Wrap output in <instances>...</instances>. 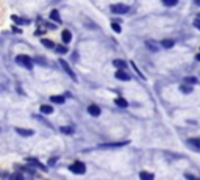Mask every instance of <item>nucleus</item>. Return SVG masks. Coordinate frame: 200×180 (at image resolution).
<instances>
[{"instance_id": "f257e3e1", "label": "nucleus", "mask_w": 200, "mask_h": 180, "mask_svg": "<svg viewBox=\"0 0 200 180\" xmlns=\"http://www.w3.org/2000/svg\"><path fill=\"white\" fill-rule=\"evenodd\" d=\"M16 63H17L19 66L28 69V71L33 69V60H31L30 56H27V55H17V56H16Z\"/></svg>"}, {"instance_id": "f03ea898", "label": "nucleus", "mask_w": 200, "mask_h": 180, "mask_svg": "<svg viewBox=\"0 0 200 180\" xmlns=\"http://www.w3.org/2000/svg\"><path fill=\"white\" fill-rule=\"evenodd\" d=\"M69 171L70 172H74V174H84L86 172V166H84V163H81V161H74L70 166H69Z\"/></svg>"}, {"instance_id": "7ed1b4c3", "label": "nucleus", "mask_w": 200, "mask_h": 180, "mask_svg": "<svg viewBox=\"0 0 200 180\" xmlns=\"http://www.w3.org/2000/svg\"><path fill=\"white\" fill-rule=\"evenodd\" d=\"M58 63H60V66H61V67L66 71V74H67V75H69V77H70L74 81H77V75H75V72L72 71V67L67 64V61H64L63 58H60V60H58Z\"/></svg>"}, {"instance_id": "20e7f679", "label": "nucleus", "mask_w": 200, "mask_h": 180, "mask_svg": "<svg viewBox=\"0 0 200 180\" xmlns=\"http://www.w3.org/2000/svg\"><path fill=\"white\" fill-rule=\"evenodd\" d=\"M130 11V7L124 5V3H116V5H111V13L114 14H125Z\"/></svg>"}, {"instance_id": "39448f33", "label": "nucleus", "mask_w": 200, "mask_h": 180, "mask_svg": "<svg viewBox=\"0 0 200 180\" xmlns=\"http://www.w3.org/2000/svg\"><path fill=\"white\" fill-rule=\"evenodd\" d=\"M128 141H119V143H110V144H102L98 146V149H117V147H124L127 146Z\"/></svg>"}, {"instance_id": "423d86ee", "label": "nucleus", "mask_w": 200, "mask_h": 180, "mask_svg": "<svg viewBox=\"0 0 200 180\" xmlns=\"http://www.w3.org/2000/svg\"><path fill=\"white\" fill-rule=\"evenodd\" d=\"M114 77H116L117 80H121V81H128V80H130V75L125 72V69H117L116 74H114Z\"/></svg>"}, {"instance_id": "0eeeda50", "label": "nucleus", "mask_w": 200, "mask_h": 180, "mask_svg": "<svg viewBox=\"0 0 200 180\" xmlns=\"http://www.w3.org/2000/svg\"><path fill=\"white\" fill-rule=\"evenodd\" d=\"M88 113H89L92 118H97V116H100L102 110H100L98 105H89V107H88Z\"/></svg>"}, {"instance_id": "6e6552de", "label": "nucleus", "mask_w": 200, "mask_h": 180, "mask_svg": "<svg viewBox=\"0 0 200 180\" xmlns=\"http://www.w3.org/2000/svg\"><path fill=\"white\" fill-rule=\"evenodd\" d=\"M27 163H30V164H33V166H35L36 169H41V171H44V172L47 171V168H45V166H44V164H42L41 161H38L36 158H27Z\"/></svg>"}, {"instance_id": "1a4fd4ad", "label": "nucleus", "mask_w": 200, "mask_h": 180, "mask_svg": "<svg viewBox=\"0 0 200 180\" xmlns=\"http://www.w3.org/2000/svg\"><path fill=\"white\" fill-rule=\"evenodd\" d=\"M61 39H63V42H64V44H69V42L72 41V33H70L69 30H63V33H61Z\"/></svg>"}, {"instance_id": "9d476101", "label": "nucleus", "mask_w": 200, "mask_h": 180, "mask_svg": "<svg viewBox=\"0 0 200 180\" xmlns=\"http://www.w3.org/2000/svg\"><path fill=\"white\" fill-rule=\"evenodd\" d=\"M16 132L19 133V135H22V136H31L35 132L33 130H30V129H21V127H17L16 129Z\"/></svg>"}, {"instance_id": "9b49d317", "label": "nucleus", "mask_w": 200, "mask_h": 180, "mask_svg": "<svg viewBox=\"0 0 200 180\" xmlns=\"http://www.w3.org/2000/svg\"><path fill=\"white\" fill-rule=\"evenodd\" d=\"M188 144L194 149H200V139L198 138H189L188 139Z\"/></svg>"}, {"instance_id": "f8f14e48", "label": "nucleus", "mask_w": 200, "mask_h": 180, "mask_svg": "<svg viewBox=\"0 0 200 180\" xmlns=\"http://www.w3.org/2000/svg\"><path fill=\"white\" fill-rule=\"evenodd\" d=\"M33 61H35V63H38L39 66H42V67H47V66H49V61H47L44 56H36Z\"/></svg>"}, {"instance_id": "ddd939ff", "label": "nucleus", "mask_w": 200, "mask_h": 180, "mask_svg": "<svg viewBox=\"0 0 200 180\" xmlns=\"http://www.w3.org/2000/svg\"><path fill=\"white\" fill-rule=\"evenodd\" d=\"M113 66L117 67V69H127V63L124 60H114L113 61Z\"/></svg>"}, {"instance_id": "4468645a", "label": "nucleus", "mask_w": 200, "mask_h": 180, "mask_svg": "<svg viewBox=\"0 0 200 180\" xmlns=\"http://www.w3.org/2000/svg\"><path fill=\"white\" fill-rule=\"evenodd\" d=\"M50 21H53V22H60L61 21V17H60V11L58 10H53L52 13H50Z\"/></svg>"}, {"instance_id": "2eb2a0df", "label": "nucleus", "mask_w": 200, "mask_h": 180, "mask_svg": "<svg viewBox=\"0 0 200 180\" xmlns=\"http://www.w3.org/2000/svg\"><path fill=\"white\" fill-rule=\"evenodd\" d=\"M114 104H116L117 107H121V108H127V107H128V102H127L125 99H122V97H117V99L114 100Z\"/></svg>"}, {"instance_id": "dca6fc26", "label": "nucleus", "mask_w": 200, "mask_h": 180, "mask_svg": "<svg viewBox=\"0 0 200 180\" xmlns=\"http://www.w3.org/2000/svg\"><path fill=\"white\" fill-rule=\"evenodd\" d=\"M41 113L42 114H52L53 113V107L52 105H41Z\"/></svg>"}, {"instance_id": "f3484780", "label": "nucleus", "mask_w": 200, "mask_h": 180, "mask_svg": "<svg viewBox=\"0 0 200 180\" xmlns=\"http://www.w3.org/2000/svg\"><path fill=\"white\" fill-rule=\"evenodd\" d=\"M180 91H181V93H184V94H191V93H192V86H191V85H188V83H184V85H181V86H180Z\"/></svg>"}, {"instance_id": "a211bd4d", "label": "nucleus", "mask_w": 200, "mask_h": 180, "mask_svg": "<svg viewBox=\"0 0 200 180\" xmlns=\"http://www.w3.org/2000/svg\"><path fill=\"white\" fill-rule=\"evenodd\" d=\"M11 19H13L16 24H19V25H27V24H30L27 19H21V17H19V16H16V14H14V16H11Z\"/></svg>"}, {"instance_id": "6ab92c4d", "label": "nucleus", "mask_w": 200, "mask_h": 180, "mask_svg": "<svg viewBox=\"0 0 200 180\" xmlns=\"http://www.w3.org/2000/svg\"><path fill=\"white\" fill-rule=\"evenodd\" d=\"M64 97L63 96H50V102L52 104H64Z\"/></svg>"}, {"instance_id": "aec40b11", "label": "nucleus", "mask_w": 200, "mask_h": 180, "mask_svg": "<svg viewBox=\"0 0 200 180\" xmlns=\"http://www.w3.org/2000/svg\"><path fill=\"white\" fill-rule=\"evenodd\" d=\"M41 42H42V46H44L45 49H55V47H56V46H55V42H53V41H50V39H42Z\"/></svg>"}, {"instance_id": "412c9836", "label": "nucleus", "mask_w": 200, "mask_h": 180, "mask_svg": "<svg viewBox=\"0 0 200 180\" xmlns=\"http://www.w3.org/2000/svg\"><path fill=\"white\" fill-rule=\"evenodd\" d=\"M161 2H163V5H164V7H169V8H172V7L178 5V0H161Z\"/></svg>"}, {"instance_id": "4be33fe9", "label": "nucleus", "mask_w": 200, "mask_h": 180, "mask_svg": "<svg viewBox=\"0 0 200 180\" xmlns=\"http://www.w3.org/2000/svg\"><path fill=\"white\" fill-rule=\"evenodd\" d=\"M174 41L172 39H164V41H161V46L164 47V49H170V47H174Z\"/></svg>"}, {"instance_id": "5701e85b", "label": "nucleus", "mask_w": 200, "mask_h": 180, "mask_svg": "<svg viewBox=\"0 0 200 180\" xmlns=\"http://www.w3.org/2000/svg\"><path fill=\"white\" fill-rule=\"evenodd\" d=\"M55 50L58 53H67V44H61V46H56Z\"/></svg>"}, {"instance_id": "b1692460", "label": "nucleus", "mask_w": 200, "mask_h": 180, "mask_svg": "<svg viewBox=\"0 0 200 180\" xmlns=\"http://www.w3.org/2000/svg\"><path fill=\"white\" fill-rule=\"evenodd\" d=\"M139 177H141L142 180H153V174H150V172H144V171L139 174Z\"/></svg>"}, {"instance_id": "393cba45", "label": "nucleus", "mask_w": 200, "mask_h": 180, "mask_svg": "<svg viewBox=\"0 0 200 180\" xmlns=\"http://www.w3.org/2000/svg\"><path fill=\"white\" fill-rule=\"evenodd\" d=\"M145 46H147V49H150V50H153V52H156V50H158V46H156V44H153V41H147V42H145Z\"/></svg>"}, {"instance_id": "a878e982", "label": "nucleus", "mask_w": 200, "mask_h": 180, "mask_svg": "<svg viewBox=\"0 0 200 180\" xmlns=\"http://www.w3.org/2000/svg\"><path fill=\"white\" fill-rule=\"evenodd\" d=\"M184 83H188V85H197V78L195 77H186L184 78Z\"/></svg>"}, {"instance_id": "bb28decb", "label": "nucleus", "mask_w": 200, "mask_h": 180, "mask_svg": "<svg viewBox=\"0 0 200 180\" xmlns=\"http://www.w3.org/2000/svg\"><path fill=\"white\" fill-rule=\"evenodd\" d=\"M111 28L116 32V33H121L122 32V28H121V25L119 24H116V22H111Z\"/></svg>"}, {"instance_id": "cd10ccee", "label": "nucleus", "mask_w": 200, "mask_h": 180, "mask_svg": "<svg viewBox=\"0 0 200 180\" xmlns=\"http://www.w3.org/2000/svg\"><path fill=\"white\" fill-rule=\"evenodd\" d=\"M60 130H61L63 133H66V135H70V133L74 132V129H72V127H61Z\"/></svg>"}, {"instance_id": "c85d7f7f", "label": "nucleus", "mask_w": 200, "mask_h": 180, "mask_svg": "<svg viewBox=\"0 0 200 180\" xmlns=\"http://www.w3.org/2000/svg\"><path fill=\"white\" fill-rule=\"evenodd\" d=\"M11 178H19V180H22V178H24V175L17 172V174H13V175H11Z\"/></svg>"}, {"instance_id": "c756f323", "label": "nucleus", "mask_w": 200, "mask_h": 180, "mask_svg": "<svg viewBox=\"0 0 200 180\" xmlns=\"http://www.w3.org/2000/svg\"><path fill=\"white\" fill-rule=\"evenodd\" d=\"M194 27H197L198 30H200V19L197 17V19H194Z\"/></svg>"}, {"instance_id": "7c9ffc66", "label": "nucleus", "mask_w": 200, "mask_h": 180, "mask_svg": "<svg viewBox=\"0 0 200 180\" xmlns=\"http://www.w3.org/2000/svg\"><path fill=\"white\" fill-rule=\"evenodd\" d=\"M56 163V158H52V160H49V166H53Z\"/></svg>"}, {"instance_id": "2f4dec72", "label": "nucleus", "mask_w": 200, "mask_h": 180, "mask_svg": "<svg viewBox=\"0 0 200 180\" xmlns=\"http://www.w3.org/2000/svg\"><path fill=\"white\" fill-rule=\"evenodd\" d=\"M184 177H186V178H191V180H195V178H197V177H194V175H191V174H186Z\"/></svg>"}, {"instance_id": "473e14b6", "label": "nucleus", "mask_w": 200, "mask_h": 180, "mask_svg": "<svg viewBox=\"0 0 200 180\" xmlns=\"http://www.w3.org/2000/svg\"><path fill=\"white\" fill-rule=\"evenodd\" d=\"M13 32H14V33H21L22 30H19V27H13Z\"/></svg>"}, {"instance_id": "72a5a7b5", "label": "nucleus", "mask_w": 200, "mask_h": 180, "mask_svg": "<svg viewBox=\"0 0 200 180\" xmlns=\"http://www.w3.org/2000/svg\"><path fill=\"white\" fill-rule=\"evenodd\" d=\"M197 60H198V61H200V53H198V55H197Z\"/></svg>"}, {"instance_id": "f704fd0d", "label": "nucleus", "mask_w": 200, "mask_h": 180, "mask_svg": "<svg viewBox=\"0 0 200 180\" xmlns=\"http://www.w3.org/2000/svg\"><path fill=\"white\" fill-rule=\"evenodd\" d=\"M197 17H198V19H200V13H198V14H197Z\"/></svg>"}]
</instances>
